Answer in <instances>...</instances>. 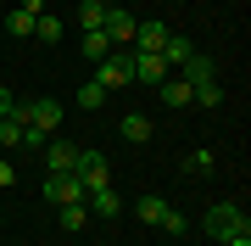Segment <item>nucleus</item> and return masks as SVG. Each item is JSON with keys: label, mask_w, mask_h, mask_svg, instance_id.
<instances>
[{"label": "nucleus", "mask_w": 251, "mask_h": 246, "mask_svg": "<svg viewBox=\"0 0 251 246\" xmlns=\"http://www.w3.org/2000/svg\"><path fill=\"white\" fill-rule=\"evenodd\" d=\"M17 11H28V17H45V0H17Z\"/></svg>", "instance_id": "27"}, {"label": "nucleus", "mask_w": 251, "mask_h": 246, "mask_svg": "<svg viewBox=\"0 0 251 246\" xmlns=\"http://www.w3.org/2000/svg\"><path fill=\"white\" fill-rule=\"evenodd\" d=\"M162 213H168L162 196H140V201H134V219H140V224H162Z\"/></svg>", "instance_id": "18"}, {"label": "nucleus", "mask_w": 251, "mask_h": 246, "mask_svg": "<svg viewBox=\"0 0 251 246\" xmlns=\"http://www.w3.org/2000/svg\"><path fill=\"white\" fill-rule=\"evenodd\" d=\"M156 56H162V62H168V73H173V67H184V62H190V56H196V45H190V39H184V34H168V45H162Z\"/></svg>", "instance_id": "11"}, {"label": "nucleus", "mask_w": 251, "mask_h": 246, "mask_svg": "<svg viewBox=\"0 0 251 246\" xmlns=\"http://www.w3.org/2000/svg\"><path fill=\"white\" fill-rule=\"evenodd\" d=\"M90 191L78 185V173H50L45 179V201H56V207H73V201H84Z\"/></svg>", "instance_id": "3"}, {"label": "nucleus", "mask_w": 251, "mask_h": 246, "mask_svg": "<svg viewBox=\"0 0 251 246\" xmlns=\"http://www.w3.org/2000/svg\"><path fill=\"white\" fill-rule=\"evenodd\" d=\"M45 140H50V135H39V129H23V146H17V151H45Z\"/></svg>", "instance_id": "25"}, {"label": "nucleus", "mask_w": 251, "mask_h": 246, "mask_svg": "<svg viewBox=\"0 0 251 246\" xmlns=\"http://www.w3.org/2000/svg\"><path fill=\"white\" fill-rule=\"evenodd\" d=\"M168 34H173L168 23H134V45H140V51H162Z\"/></svg>", "instance_id": "10"}, {"label": "nucleus", "mask_w": 251, "mask_h": 246, "mask_svg": "<svg viewBox=\"0 0 251 246\" xmlns=\"http://www.w3.org/2000/svg\"><path fill=\"white\" fill-rule=\"evenodd\" d=\"M179 79H184V84H201V79H218V67H212V56H201V51H196V56L179 67Z\"/></svg>", "instance_id": "14"}, {"label": "nucleus", "mask_w": 251, "mask_h": 246, "mask_svg": "<svg viewBox=\"0 0 251 246\" xmlns=\"http://www.w3.org/2000/svg\"><path fill=\"white\" fill-rule=\"evenodd\" d=\"M162 79H173L168 62H162L156 51H134V84H162Z\"/></svg>", "instance_id": "6"}, {"label": "nucleus", "mask_w": 251, "mask_h": 246, "mask_svg": "<svg viewBox=\"0 0 251 246\" xmlns=\"http://www.w3.org/2000/svg\"><path fill=\"white\" fill-rule=\"evenodd\" d=\"M117 129H123V140H134V146H145V140H151V118H145V112H128Z\"/></svg>", "instance_id": "16"}, {"label": "nucleus", "mask_w": 251, "mask_h": 246, "mask_svg": "<svg viewBox=\"0 0 251 246\" xmlns=\"http://www.w3.org/2000/svg\"><path fill=\"white\" fill-rule=\"evenodd\" d=\"M184 173H212V151H190V163H184Z\"/></svg>", "instance_id": "24"}, {"label": "nucleus", "mask_w": 251, "mask_h": 246, "mask_svg": "<svg viewBox=\"0 0 251 246\" xmlns=\"http://www.w3.org/2000/svg\"><path fill=\"white\" fill-rule=\"evenodd\" d=\"M156 95H162V107H173V112L190 107V84H184V79H162V84H156Z\"/></svg>", "instance_id": "13"}, {"label": "nucleus", "mask_w": 251, "mask_h": 246, "mask_svg": "<svg viewBox=\"0 0 251 246\" xmlns=\"http://www.w3.org/2000/svg\"><path fill=\"white\" fill-rule=\"evenodd\" d=\"M201 229H206L212 241H229V235H251V219H246L240 207H234V201H218V207H206Z\"/></svg>", "instance_id": "1"}, {"label": "nucleus", "mask_w": 251, "mask_h": 246, "mask_svg": "<svg viewBox=\"0 0 251 246\" xmlns=\"http://www.w3.org/2000/svg\"><path fill=\"white\" fill-rule=\"evenodd\" d=\"M100 34H106L112 45H128V39H134V17H128L123 6H106V23H100Z\"/></svg>", "instance_id": "8"}, {"label": "nucleus", "mask_w": 251, "mask_h": 246, "mask_svg": "<svg viewBox=\"0 0 251 246\" xmlns=\"http://www.w3.org/2000/svg\"><path fill=\"white\" fill-rule=\"evenodd\" d=\"M6 34L28 39V34H34V17H28V11H11V17H6Z\"/></svg>", "instance_id": "22"}, {"label": "nucleus", "mask_w": 251, "mask_h": 246, "mask_svg": "<svg viewBox=\"0 0 251 246\" xmlns=\"http://www.w3.org/2000/svg\"><path fill=\"white\" fill-rule=\"evenodd\" d=\"M100 23H106V0H78V28L84 34H95Z\"/></svg>", "instance_id": "15"}, {"label": "nucleus", "mask_w": 251, "mask_h": 246, "mask_svg": "<svg viewBox=\"0 0 251 246\" xmlns=\"http://www.w3.org/2000/svg\"><path fill=\"white\" fill-rule=\"evenodd\" d=\"M84 56H90V62H106V56H112V39L100 34V28H95V34H84Z\"/></svg>", "instance_id": "19"}, {"label": "nucleus", "mask_w": 251, "mask_h": 246, "mask_svg": "<svg viewBox=\"0 0 251 246\" xmlns=\"http://www.w3.org/2000/svg\"><path fill=\"white\" fill-rule=\"evenodd\" d=\"M90 224V207H84V201H73V207H62V229L73 235V229H84Z\"/></svg>", "instance_id": "20"}, {"label": "nucleus", "mask_w": 251, "mask_h": 246, "mask_svg": "<svg viewBox=\"0 0 251 246\" xmlns=\"http://www.w3.org/2000/svg\"><path fill=\"white\" fill-rule=\"evenodd\" d=\"M73 173H78V185H84V191H100V185H106V157H100V151H78Z\"/></svg>", "instance_id": "5"}, {"label": "nucleus", "mask_w": 251, "mask_h": 246, "mask_svg": "<svg viewBox=\"0 0 251 246\" xmlns=\"http://www.w3.org/2000/svg\"><path fill=\"white\" fill-rule=\"evenodd\" d=\"M84 207H90V213H100V219H117V213H123V196H117L112 185H100V191H90V196H84Z\"/></svg>", "instance_id": "9"}, {"label": "nucleus", "mask_w": 251, "mask_h": 246, "mask_svg": "<svg viewBox=\"0 0 251 246\" xmlns=\"http://www.w3.org/2000/svg\"><path fill=\"white\" fill-rule=\"evenodd\" d=\"M73 101H78L84 112H100V107H106V84H95V79L78 84V95H73Z\"/></svg>", "instance_id": "17"}, {"label": "nucleus", "mask_w": 251, "mask_h": 246, "mask_svg": "<svg viewBox=\"0 0 251 246\" xmlns=\"http://www.w3.org/2000/svg\"><path fill=\"white\" fill-rule=\"evenodd\" d=\"M73 163H78V146H73V140H45V168L50 173H73Z\"/></svg>", "instance_id": "7"}, {"label": "nucleus", "mask_w": 251, "mask_h": 246, "mask_svg": "<svg viewBox=\"0 0 251 246\" xmlns=\"http://www.w3.org/2000/svg\"><path fill=\"white\" fill-rule=\"evenodd\" d=\"M11 179H17V163H11V151H6V157H0V191H6Z\"/></svg>", "instance_id": "26"}, {"label": "nucleus", "mask_w": 251, "mask_h": 246, "mask_svg": "<svg viewBox=\"0 0 251 246\" xmlns=\"http://www.w3.org/2000/svg\"><path fill=\"white\" fill-rule=\"evenodd\" d=\"M0 157H6V146H0Z\"/></svg>", "instance_id": "29"}, {"label": "nucleus", "mask_w": 251, "mask_h": 246, "mask_svg": "<svg viewBox=\"0 0 251 246\" xmlns=\"http://www.w3.org/2000/svg\"><path fill=\"white\" fill-rule=\"evenodd\" d=\"M156 229H168V235H190V219H184V213H173V207H168V213H162V224H156Z\"/></svg>", "instance_id": "23"}, {"label": "nucleus", "mask_w": 251, "mask_h": 246, "mask_svg": "<svg viewBox=\"0 0 251 246\" xmlns=\"http://www.w3.org/2000/svg\"><path fill=\"white\" fill-rule=\"evenodd\" d=\"M190 101H196V107H206V112H212V107H224V84H218V79L190 84Z\"/></svg>", "instance_id": "12"}, {"label": "nucleus", "mask_w": 251, "mask_h": 246, "mask_svg": "<svg viewBox=\"0 0 251 246\" xmlns=\"http://www.w3.org/2000/svg\"><path fill=\"white\" fill-rule=\"evenodd\" d=\"M95 84H106V95L123 90V84H134V56H106L100 73H95Z\"/></svg>", "instance_id": "4"}, {"label": "nucleus", "mask_w": 251, "mask_h": 246, "mask_svg": "<svg viewBox=\"0 0 251 246\" xmlns=\"http://www.w3.org/2000/svg\"><path fill=\"white\" fill-rule=\"evenodd\" d=\"M28 129H39V135H56V129H62V101H56V95L28 101Z\"/></svg>", "instance_id": "2"}, {"label": "nucleus", "mask_w": 251, "mask_h": 246, "mask_svg": "<svg viewBox=\"0 0 251 246\" xmlns=\"http://www.w3.org/2000/svg\"><path fill=\"white\" fill-rule=\"evenodd\" d=\"M11 107H17V95H11V90H6V84H0V118H6V112H11Z\"/></svg>", "instance_id": "28"}, {"label": "nucleus", "mask_w": 251, "mask_h": 246, "mask_svg": "<svg viewBox=\"0 0 251 246\" xmlns=\"http://www.w3.org/2000/svg\"><path fill=\"white\" fill-rule=\"evenodd\" d=\"M34 39H45V45H56V39H62V23H56L50 11H45V17H34Z\"/></svg>", "instance_id": "21"}]
</instances>
